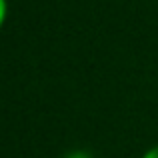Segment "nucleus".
Returning a JSON list of instances; mask_svg holds the SVG:
<instances>
[{"mask_svg":"<svg viewBox=\"0 0 158 158\" xmlns=\"http://www.w3.org/2000/svg\"><path fill=\"white\" fill-rule=\"evenodd\" d=\"M142 158H158V144L152 146V148H148V150L142 154Z\"/></svg>","mask_w":158,"mask_h":158,"instance_id":"obj_2","label":"nucleus"},{"mask_svg":"<svg viewBox=\"0 0 158 158\" xmlns=\"http://www.w3.org/2000/svg\"><path fill=\"white\" fill-rule=\"evenodd\" d=\"M6 14H8V2L6 0H0V28H2L4 20H6Z\"/></svg>","mask_w":158,"mask_h":158,"instance_id":"obj_1","label":"nucleus"},{"mask_svg":"<svg viewBox=\"0 0 158 158\" xmlns=\"http://www.w3.org/2000/svg\"><path fill=\"white\" fill-rule=\"evenodd\" d=\"M68 158H88L86 154H82V152H76V154H70Z\"/></svg>","mask_w":158,"mask_h":158,"instance_id":"obj_3","label":"nucleus"}]
</instances>
